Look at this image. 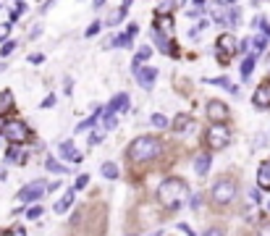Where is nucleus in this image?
I'll return each mask as SVG.
<instances>
[{"label":"nucleus","instance_id":"nucleus-23","mask_svg":"<svg viewBox=\"0 0 270 236\" xmlns=\"http://www.w3.org/2000/svg\"><path fill=\"white\" fill-rule=\"evenodd\" d=\"M150 124L155 126V129H171V121L163 116V113H152L150 116Z\"/></svg>","mask_w":270,"mask_h":236},{"label":"nucleus","instance_id":"nucleus-1","mask_svg":"<svg viewBox=\"0 0 270 236\" xmlns=\"http://www.w3.org/2000/svg\"><path fill=\"white\" fill-rule=\"evenodd\" d=\"M160 150H163V142H160L158 137H137L131 144H128V160L131 163H150L155 160V157L160 155Z\"/></svg>","mask_w":270,"mask_h":236},{"label":"nucleus","instance_id":"nucleus-49","mask_svg":"<svg viewBox=\"0 0 270 236\" xmlns=\"http://www.w3.org/2000/svg\"><path fill=\"white\" fill-rule=\"evenodd\" d=\"M191 3H194V5H199V8H202V5H205V0H191Z\"/></svg>","mask_w":270,"mask_h":236},{"label":"nucleus","instance_id":"nucleus-10","mask_svg":"<svg viewBox=\"0 0 270 236\" xmlns=\"http://www.w3.org/2000/svg\"><path fill=\"white\" fill-rule=\"evenodd\" d=\"M134 76H137V81H139L142 89H152V84H155V79H158V68L155 66H142Z\"/></svg>","mask_w":270,"mask_h":236},{"label":"nucleus","instance_id":"nucleus-52","mask_svg":"<svg viewBox=\"0 0 270 236\" xmlns=\"http://www.w3.org/2000/svg\"><path fill=\"white\" fill-rule=\"evenodd\" d=\"M3 126H5V121H3V116H0V129H3Z\"/></svg>","mask_w":270,"mask_h":236},{"label":"nucleus","instance_id":"nucleus-43","mask_svg":"<svg viewBox=\"0 0 270 236\" xmlns=\"http://www.w3.org/2000/svg\"><path fill=\"white\" fill-rule=\"evenodd\" d=\"M171 0H168V3H163V5H158V14H165V11H171Z\"/></svg>","mask_w":270,"mask_h":236},{"label":"nucleus","instance_id":"nucleus-20","mask_svg":"<svg viewBox=\"0 0 270 236\" xmlns=\"http://www.w3.org/2000/svg\"><path fill=\"white\" fill-rule=\"evenodd\" d=\"M115 126H118V113L105 110V113H102V129H105V131H113Z\"/></svg>","mask_w":270,"mask_h":236},{"label":"nucleus","instance_id":"nucleus-15","mask_svg":"<svg viewBox=\"0 0 270 236\" xmlns=\"http://www.w3.org/2000/svg\"><path fill=\"white\" fill-rule=\"evenodd\" d=\"M74 197H76V189L71 187V189H68V192H66V194H63V197H61V200H58V202H55V207H53V210H55V213H58V215L68 213V207H71V205H74Z\"/></svg>","mask_w":270,"mask_h":236},{"label":"nucleus","instance_id":"nucleus-31","mask_svg":"<svg viewBox=\"0 0 270 236\" xmlns=\"http://www.w3.org/2000/svg\"><path fill=\"white\" fill-rule=\"evenodd\" d=\"M14 50H16V42H14V40H8L5 45H0V55H3V58H8Z\"/></svg>","mask_w":270,"mask_h":236},{"label":"nucleus","instance_id":"nucleus-51","mask_svg":"<svg viewBox=\"0 0 270 236\" xmlns=\"http://www.w3.org/2000/svg\"><path fill=\"white\" fill-rule=\"evenodd\" d=\"M218 3H223V5H228V3H236V0H218Z\"/></svg>","mask_w":270,"mask_h":236},{"label":"nucleus","instance_id":"nucleus-47","mask_svg":"<svg viewBox=\"0 0 270 236\" xmlns=\"http://www.w3.org/2000/svg\"><path fill=\"white\" fill-rule=\"evenodd\" d=\"M5 178H8V171H5V168H0V181H5Z\"/></svg>","mask_w":270,"mask_h":236},{"label":"nucleus","instance_id":"nucleus-3","mask_svg":"<svg viewBox=\"0 0 270 236\" xmlns=\"http://www.w3.org/2000/svg\"><path fill=\"white\" fill-rule=\"evenodd\" d=\"M236 189H239V187H236V178L221 176V178L213 184V189H210V200H213L215 205H228V202H234Z\"/></svg>","mask_w":270,"mask_h":236},{"label":"nucleus","instance_id":"nucleus-26","mask_svg":"<svg viewBox=\"0 0 270 236\" xmlns=\"http://www.w3.org/2000/svg\"><path fill=\"white\" fill-rule=\"evenodd\" d=\"M131 40H134V34H121V37H115V40L111 42V45H115V47H131Z\"/></svg>","mask_w":270,"mask_h":236},{"label":"nucleus","instance_id":"nucleus-5","mask_svg":"<svg viewBox=\"0 0 270 236\" xmlns=\"http://www.w3.org/2000/svg\"><path fill=\"white\" fill-rule=\"evenodd\" d=\"M239 53V42H236V37H231V34H221L215 40V55H218V61H221V66H226L231 55H236Z\"/></svg>","mask_w":270,"mask_h":236},{"label":"nucleus","instance_id":"nucleus-22","mask_svg":"<svg viewBox=\"0 0 270 236\" xmlns=\"http://www.w3.org/2000/svg\"><path fill=\"white\" fill-rule=\"evenodd\" d=\"M45 168H48L50 173H66V171H68L66 165H61V163L55 160V157H50V155L45 157Z\"/></svg>","mask_w":270,"mask_h":236},{"label":"nucleus","instance_id":"nucleus-36","mask_svg":"<svg viewBox=\"0 0 270 236\" xmlns=\"http://www.w3.org/2000/svg\"><path fill=\"white\" fill-rule=\"evenodd\" d=\"M21 157V152H18V147H11L8 152H5V160H18Z\"/></svg>","mask_w":270,"mask_h":236},{"label":"nucleus","instance_id":"nucleus-55","mask_svg":"<svg viewBox=\"0 0 270 236\" xmlns=\"http://www.w3.org/2000/svg\"><path fill=\"white\" fill-rule=\"evenodd\" d=\"M268 207H270V205H268Z\"/></svg>","mask_w":270,"mask_h":236},{"label":"nucleus","instance_id":"nucleus-9","mask_svg":"<svg viewBox=\"0 0 270 236\" xmlns=\"http://www.w3.org/2000/svg\"><path fill=\"white\" fill-rule=\"evenodd\" d=\"M252 105H254V108H260V110L270 108V79H265L262 84H257L254 94H252Z\"/></svg>","mask_w":270,"mask_h":236},{"label":"nucleus","instance_id":"nucleus-41","mask_svg":"<svg viewBox=\"0 0 270 236\" xmlns=\"http://www.w3.org/2000/svg\"><path fill=\"white\" fill-rule=\"evenodd\" d=\"M45 61V55L42 53H34V55H29V63H34V66H37V63H42Z\"/></svg>","mask_w":270,"mask_h":236},{"label":"nucleus","instance_id":"nucleus-7","mask_svg":"<svg viewBox=\"0 0 270 236\" xmlns=\"http://www.w3.org/2000/svg\"><path fill=\"white\" fill-rule=\"evenodd\" d=\"M48 189H50L48 181H32V184H27V187L18 192V200H21V202H37Z\"/></svg>","mask_w":270,"mask_h":236},{"label":"nucleus","instance_id":"nucleus-54","mask_svg":"<svg viewBox=\"0 0 270 236\" xmlns=\"http://www.w3.org/2000/svg\"><path fill=\"white\" fill-rule=\"evenodd\" d=\"M126 236H137V234H126Z\"/></svg>","mask_w":270,"mask_h":236},{"label":"nucleus","instance_id":"nucleus-19","mask_svg":"<svg viewBox=\"0 0 270 236\" xmlns=\"http://www.w3.org/2000/svg\"><path fill=\"white\" fill-rule=\"evenodd\" d=\"M207 84L223 87V89H228L231 94H239V87H236V84H231V79H226V76H218V79H207Z\"/></svg>","mask_w":270,"mask_h":236},{"label":"nucleus","instance_id":"nucleus-35","mask_svg":"<svg viewBox=\"0 0 270 236\" xmlns=\"http://www.w3.org/2000/svg\"><path fill=\"white\" fill-rule=\"evenodd\" d=\"M100 27H102V24H100V21L89 24V27H87V31H84V34H87V37H95V34H97V31H100Z\"/></svg>","mask_w":270,"mask_h":236},{"label":"nucleus","instance_id":"nucleus-46","mask_svg":"<svg viewBox=\"0 0 270 236\" xmlns=\"http://www.w3.org/2000/svg\"><path fill=\"white\" fill-rule=\"evenodd\" d=\"M92 5H95V8H102V5H105V0H92Z\"/></svg>","mask_w":270,"mask_h":236},{"label":"nucleus","instance_id":"nucleus-30","mask_svg":"<svg viewBox=\"0 0 270 236\" xmlns=\"http://www.w3.org/2000/svg\"><path fill=\"white\" fill-rule=\"evenodd\" d=\"M42 210H45V207H40V205H32L29 210H24V213H27V218H29V220H37V218L42 215Z\"/></svg>","mask_w":270,"mask_h":236},{"label":"nucleus","instance_id":"nucleus-12","mask_svg":"<svg viewBox=\"0 0 270 236\" xmlns=\"http://www.w3.org/2000/svg\"><path fill=\"white\" fill-rule=\"evenodd\" d=\"M58 155H61L63 160H71V163H79L81 160V155L74 150V142H71V139H66V142L58 144Z\"/></svg>","mask_w":270,"mask_h":236},{"label":"nucleus","instance_id":"nucleus-37","mask_svg":"<svg viewBox=\"0 0 270 236\" xmlns=\"http://www.w3.org/2000/svg\"><path fill=\"white\" fill-rule=\"evenodd\" d=\"M205 27H207V21H199L197 27H191V29H189V37H197V34H199V31H202Z\"/></svg>","mask_w":270,"mask_h":236},{"label":"nucleus","instance_id":"nucleus-40","mask_svg":"<svg viewBox=\"0 0 270 236\" xmlns=\"http://www.w3.org/2000/svg\"><path fill=\"white\" fill-rule=\"evenodd\" d=\"M8 236H27V228L16 226V228H11V234H8Z\"/></svg>","mask_w":270,"mask_h":236},{"label":"nucleus","instance_id":"nucleus-14","mask_svg":"<svg viewBox=\"0 0 270 236\" xmlns=\"http://www.w3.org/2000/svg\"><path fill=\"white\" fill-rule=\"evenodd\" d=\"M128 108H131V100H128V94H115V97L111 100V105H108V110H113V113H126Z\"/></svg>","mask_w":270,"mask_h":236},{"label":"nucleus","instance_id":"nucleus-27","mask_svg":"<svg viewBox=\"0 0 270 236\" xmlns=\"http://www.w3.org/2000/svg\"><path fill=\"white\" fill-rule=\"evenodd\" d=\"M226 24H234V27H239V24H241V8H231L228 16H226Z\"/></svg>","mask_w":270,"mask_h":236},{"label":"nucleus","instance_id":"nucleus-42","mask_svg":"<svg viewBox=\"0 0 270 236\" xmlns=\"http://www.w3.org/2000/svg\"><path fill=\"white\" fill-rule=\"evenodd\" d=\"M178 231H184L186 236H197V234H194V231H191V228H189V226H186V223H178Z\"/></svg>","mask_w":270,"mask_h":236},{"label":"nucleus","instance_id":"nucleus-34","mask_svg":"<svg viewBox=\"0 0 270 236\" xmlns=\"http://www.w3.org/2000/svg\"><path fill=\"white\" fill-rule=\"evenodd\" d=\"M202 236H226V231H223L221 226H213V228H207V231H205Z\"/></svg>","mask_w":270,"mask_h":236},{"label":"nucleus","instance_id":"nucleus-38","mask_svg":"<svg viewBox=\"0 0 270 236\" xmlns=\"http://www.w3.org/2000/svg\"><path fill=\"white\" fill-rule=\"evenodd\" d=\"M102 142V131H92L89 134V144H100Z\"/></svg>","mask_w":270,"mask_h":236},{"label":"nucleus","instance_id":"nucleus-18","mask_svg":"<svg viewBox=\"0 0 270 236\" xmlns=\"http://www.w3.org/2000/svg\"><path fill=\"white\" fill-rule=\"evenodd\" d=\"M124 16H126V5H118V8H113L111 14H108L105 24H108V27H115V24L124 21Z\"/></svg>","mask_w":270,"mask_h":236},{"label":"nucleus","instance_id":"nucleus-28","mask_svg":"<svg viewBox=\"0 0 270 236\" xmlns=\"http://www.w3.org/2000/svg\"><path fill=\"white\" fill-rule=\"evenodd\" d=\"M11 100H14V97H11V92H3V94H0V116H3L5 110H11Z\"/></svg>","mask_w":270,"mask_h":236},{"label":"nucleus","instance_id":"nucleus-6","mask_svg":"<svg viewBox=\"0 0 270 236\" xmlns=\"http://www.w3.org/2000/svg\"><path fill=\"white\" fill-rule=\"evenodd\" d=\"M3 137L8 139L11 144H24L27 137H29V129H27V124H21V121H5Z\"/></svg>","mask_w":270,"mask_h":236},{"label":"nucleus","instance_id":"nucleus-4","mask_svg":"<svg viewBox=\"0 0 270 236\" xmlns=\"http://www.w3.org/2000/svg\"><path fill=\"white\" fill-rule=\"evenodd\" d=\"M205 144L210 150H226L231 144V131L226 124H213L207 131H205Z\"/></svg>","mask_w":270,"mask_h":236},{"label":"nucleus","instance_id":"nucleus-33","mask_svg":"<svg viewBox=\"0 0 270 236\" xmlns=\"http://www.w3.org/2000/svg\"><path fill=\"white\" fill-rule=\"evenodd\" d=\"M87 184H89V176H87V173H81L79 178H76L74 189H76V192H79V189H84V187H87Z\"/></svg>","mask_w":270,"mask_h":236},{"label":"nucleus","instance_id":"nucleus-2","mask_svg":"<svg viewBox=\"0 0 270 236\" xmlns=\"http://www.w3.org/2000/svg\"><path fill=\"white\" fill-rule=\"evenodd\" d=\"M186 197V184L184 178H165L158 187V202L168 210H178Z\"/></svg>","mask_w":270,"mask_h":236},{"label":"nucleus","instance_id":"nucleus-16","mask_svg":"<svg viewBox=\"0 0 270 236\" xmlns=\"http://www.w3.org/2000/svg\"><path fill=\"white\" fill-rule=\"evenodd\" d=\"M210 163H213V157H210L207 152H202V155H197V157H194V171H197V176H207V171H210Z\"/></svg>","mask_w":270,"mask_h":236},{"label":"nucleus","instance_id":"nucleus-21","mask_svg":"<svg viewBox=\"0 0 270 236\" xmlns=\"http://www.w3.org/2000/svg\"><path fill=\"white\" fill-rule=\"evenodd\" d=\"M100 113H102V108H97V110H95V116H89L87 121H81V124L76 126V131H92L95 124H97V118H100Z\"/></svg>","mask_w":270,"mask_h":236},{"label":"nucleus","instance_id":"nucleus-8","mask_svg":"<svg viewBox=\"0 0 270 236\" xmlns=\"http://www.w3.org/2000/svg\"><path fill=\"white\" fill-rule=\"evenodd\" d=\"M207 118L213 124H226L228 121V105L221 103V100H210L207 103Z\"/></svg>","mask_w":270,"mask_h":236},{"label":"nucleus","instance_id":"nucleus-11","mask_svg":"<svg viewBox=\"0 0 270 236\" xmlns=\"http://www.w3.org/2000/svg\"><path fill=\"white\" fill-rule=\"evenodd\" d=\"M191 126H197V124H194V118H191L189 113H178V116H173V121H171V129L178 131V134L189 131Z\"/></svg>","mask_w":270,"mask_h":236},{"label":"nucleus","instance_id":"nucleus-48","mask_svg":"<svg viewBox=\"0 0 270 236\" xmlns=\"http://www.w3.org/2000/svg\"><path fill=\"white\" fill-rule=\"evenodd\" d=\"M260 236H270V226H262V231H260Z\"/></svg>","mask_w":270,"mask_h":236},{"label":"nucleus","instance_id":"nucleus-45","mask_svg":"<svg viewBox=\"0 0 270 236\" xmlns=\"http://www.w3.org/2000/svg\"><path fill=\"white\" fill-rule=\"evenodd\" d=\"M189 205H191V210H194V207H199V197H197V194L189 200Z\"/></svg>","mask_w":270,"mask_h":236},{"label":"nucleus","instance_id":"nucleus-50","mask_svg":"<svg viewBox=\"0 0 270 236\" xmlns=\"http://www.w3.org/2000/svg\"><path fill=\"white\" fill-rule=\"evenodd\" d=\"M150 236H165V231H152Z\"/></svg>","mask_w":270,"mask_h":236},{"label":"nucleus","instance_id":"nucleus-53","mask_svg":"<svg viewBox=\"0 0 270 236\" xmlns=\"http://www.w3.org/2000/svg\"><path fill=\"white\" fill-rule=\"evenodd\" d=\"M252 3H254V5H257V3H260V0H252Z\"/></svg>","mask_w":270,"mask_h":236},{"label":"nucleus","instance_id":"nucleus-44","mask_svg":"<svg viewBox=\"0 0 270 236\" xmlns=\"http://www.w3.org/2000/svg\"><path fill=\"white\" fill-rule=\"evenodd\" d=\"M63 89H66V94H71V89H74V81H71V79H66V84H63Z\"/></svg>","mask_w":270,"mask_h":236},{"label":"nucleus","instance_id":"nucleus-13","mask_svg":"<svg viewBox=\"0 0 270 236\" xmlns=\"http://www.w3.org/2000/svg\"><path fill=\"white\" fill-rule=\"evenodd\" d=\"M257 187L270 192V160L260 163V168H257Z\"/></svg>","mask_w":270,"mask_h":236},{"label":"nucleus","instance_id":"nucleus-17","mask_svg":"<svg viewBox=\"0 0 270 236\" xmlns=\"http://www.w3.org/2000/svg\"><path fill=\"white\" fill-rule=\"evenodd\" d=\"M150 55H152V47H142V50H139V53L134 55V61H131V71L137 74L139 68H142V63H144L147 58H150Z\"/></svg>","mask_w":270,"mask_h":236},{"label":"nucleus","instance_id":"nucleus-39","mask_svg":"<svg viewBox=\"0 0 270 236\" xmlns=\"http://www.w3.org/2000/svg\"><path fill=\"white\" fill-rule=\"evenodd\" d=\"M55 105V94H48V97L42 100V108H53Z\"/></svg>","mask_w":270,"mask_h":236},{"label":"nucleus","instance_id":"nucleus-25","mask_svg":"<svg viewBox=\"0 0 270 236\" xmlns=\"http://www.w3.org/2000/svg\"><path fill=\"white\" fill-rule=\"evenodd\" d=\"M102 176H105V178H118V165L111 163V160L102 163Z\"/></svg>","mask_w":270,"mask_h":236},{"label":"nucleus","instance_id":"nucleus-24","mask_svg":"<svg viewBox=\"0 0 270 236\" xmlns=\"http://www.w3.org/2000/svg\"><path fill=\"white\" fill-rule=\"evenodd\" d=\"M254 63H257V58H254V55H247V58L241 61V79H249V74H252Z\"/></svg>","mask_w":270,"mask_h":236},{"label":"nucleus","instance_id":"nucleus-32","mask_svg":"<svg viewBox=\"0 0 270 236\" xmlns=\"http://www.w3.org/2000/svg\"><path fill=\"white\" fill-rule=\"evenodd\" d=\"M252 24H254V27H260L262 31H265V37H270V24H268V21H265V18H262V16H257Z\"/></svg>","mask_w":270,"mask_h":236},{"label":"nucleus","instance_id":"nucleus-29","mask_svg":"<svg viewBox=\"0 0 270 236\" xmlns=\"http://www.w3.org/2000/svg\"><path fill=\"white\" fill-rule=\"evenodd\" d=\"M265 47H268V37H254V40H252V50H254V53H262Z\"/></svg>","mask_w":270,"mask_h":236}]
</instances>
